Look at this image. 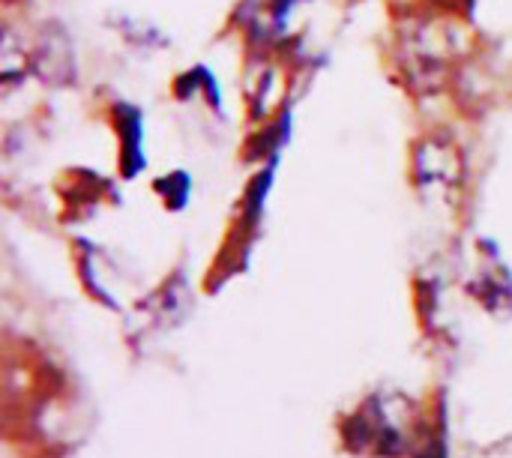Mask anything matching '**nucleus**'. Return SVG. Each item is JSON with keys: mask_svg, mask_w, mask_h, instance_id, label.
<instances>
[{"mask_svg": "<svg viewBox=\"0 0 512 458\" xmlns=\"http://www.w3.org/2000/svg\"><path fill=\"white\" fill-rule=\"evenodd\" d=\"M342 438L351 453L372 458H399L411 447V435L405 438L399 417H393L390 405L378 396L360 405L357 414L345 420Z\"/></svg>", "mask_w": 512, "mask_h": 458, "instance_id": "f257e3e1", "label": "nucleus"}, {"mask_svg": "<svg viewBox=\"0 0 512 458\" xmlns=\"http://www.w3.org/2000/svg\"><path fill=\"white\" fill-rule=\"evenodd\" d=\"M417 458H447V447H444V438L441 435H429L423 453Z\"/></svg>", "mask_w": 512, "mask_h": 458, "instance_id": "f03ea898", "label": "nucleus"}]
</instances>
